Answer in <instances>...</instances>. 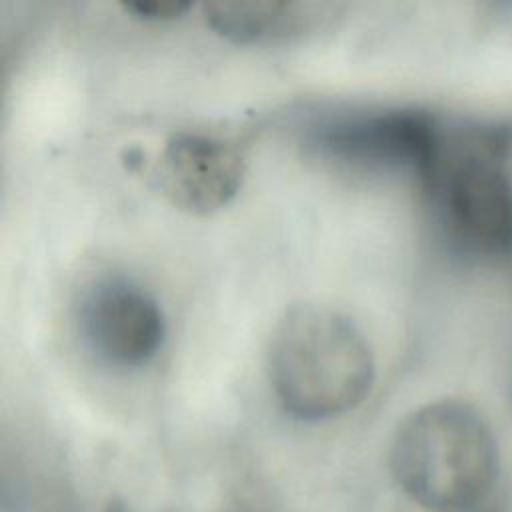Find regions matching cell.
I'll return each instance as SVG.
<instances>
[{"instance_id": "6", "label": "cell", "mask_w": 512, "mask_h": 512, "mask_svg": "<svg viewBox=\"0 0 512 512\" xmlns=\"http://www.w3.org/2000/svg\"><path fill=\"white\" fill-rule=\"evenodd\" d=\"M244 154L236 144L206 134L172 136L156 164L160 190L168 200L194 214L226 206L244 178Z\"/></svg>"}, {"instance_id": "3", "label": "cell", "mask_w": 512, "mask_h": 512, "mask_svg": "<svg viewBox=\"0 0 512 512\" xmlns=\"http://www.w3.org/2000/svg\"><path fill=\"white\" fill-rule=\"evenodd\" d=\"M422 178L456 236L488 252L512 246V182L488 150L440 130Z\"/></svg>"}, {"instance_id": "1", "label": "cell", "mask_w": 512, "mask_h": 512, "mask_svg": "<svg viewBox=\"0 0 512 512\" xmlns=\"http://www.w3.org/2000/svg\"><path fill=\"white\" fill-rule=\"evenodd\" d=\"M398 488L426 512H478L498 476V446L484 416L454 398L412 410L390 444Z\"/></svg>"}, {"instance_id": "9", "label": "cell", "mask_w": 512, "mask_h": 512, "mask_svg": "<svg viewBox=\"0 0 512 512\" xmlns=\"http://www.w3.org/2000/svg\"><path fill=\"white\" fill-rule=\"evenodd\" d=\"M106 512H126V508L122 504H110Z\"/></svg>"}, {"instance_id": "4", "label": "cell", "mask_w": 512, "mask_h": 512, "mask_svg": "<svg viewBox=\"0 0 512 512\" xmlns=\"http://www.w3.org/2000/svg\"><path fill=\"white\" fill-rule=\"evenodd\" d=\"M440 126L418 110H384L352 114L320 124L312 132V148L344 168L400 170L420 176L428 168Z\"/></svg>"}, {"instance_id": "8", "label": "cell", "mask_w": 512, "mask_h": 512, "mask_svg": "<svg viewBox=\"0 0 512 512\" xmlns=\"http://www.w3.org/2000/svg\"><path fill=\"white\" fill-rule=\"evenodd\" d=\"M124 8L138 18L160 22V20H174L182 16L190 8V4L180 0H138V2H128Z\"/></svg>"}, {"instance_id": "2", "label": "cell", "mask_w": 512, "mask_h": 512, "mask_svg": "<svg viewBox=\"0 0 512 512\" xmlns=\"http://www.w3.org/2000/svg\"><path fill=\"white\" fill-rule=\"evenodd\" d=\"M268 376L286 412L326 420L366 398L374 382V354L346 314L324 304H298L274 326Z\"/></svg>"}, {"instance_id": "7", "label": "cell", "mask_w": 512, "mask_h": 512, "mask_svg": "<svg viewBox=\"0 0 512 512\" xmlns=\"http://www.w3.org/2000/svg\"><path fill=\"white\" fill-rule=\"evenodd\" d=\"M328 6L310 2H210L204 6L208 24L224 38L254 44L300 34L312 28Z\"/></svg>"}, {"instance_id": "5", "label": "cell", "mask_w": 512, "mask_h": 512, "mask_svg": "<svg viewBox=\"0 0 512 512\" xmlns=\"http://www.w3.org/2000/svg\"><path fill=\"white\" fill-rule=\"evenodd\" d=\"M80 328L100 358L126 368L154 358L166 332L158 302L126 280L100 282L86 294Z\"/></svg>"}]
</instances>
